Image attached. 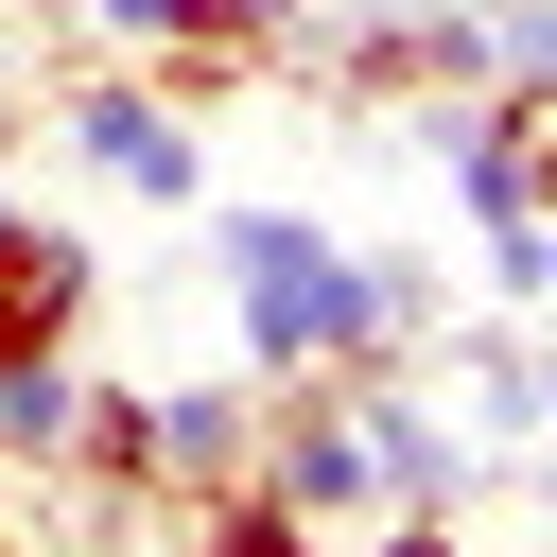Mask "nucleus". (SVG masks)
Segmentation results:
<instances>
[{
	"label": "nucleus",
	"instance_id": "nucleus-1",
	"mask_svg": "<svg viewBox=\"0 0 557 557\" xmlns=\"http://www.w3.org/2000/svg\"><path fill=\"white\" fill-rule=\"evenodd\" d=\"M209 261H226V348H244V383H313V366H331L348 226H313V209H278V191H244V209H209Z\"/></svg>",
	"mask_w": 557,
	"mask_h": 557
},
{
	"label": "nucleus",
	"instance_id": "nucleus-2",
	"mask_svg": "<svg viewBox=\"0 0 557 557\" xmlns=\"http://www.w3.org/2000/svg\"><path fill=\"white\" fill-rule=\"evenodd\" d=\"M52 139L104 174V191H139V209H209V139H191V104L122 52V70H70L52 87Z\"/></svg>",
	"mask_w": 557,
	"mask_h": 557
},
{
	"label": "nucleus",
	"instance_id": "nucleus-3",
	"mask_svg": "<svg viewBox=\"0 0 557 557\" xmlns=\"http://www.w3.org/2000/svg\"><path fill=\"white\" fill-rule=\"evenodd\" d=\"M435 331H453V278H435L418 244H348V278H331V383L435 366Z\"/></svg>",
	"mask_w": 557,
	"mask_h": 557
},
{
	"label": "nucleus",
	"instance_id": "nucleus-4",
	"mask_svg": "<svg viewBox=\"0 0 557 557\" xmlns=\"http://www.w3.org/2000/svg\"><path fill=\"white\" fill-rule=\"evenodd\" d=\"M348 418H366V505H418V522H453V505H470V418H453L418 366L348 383Z\"/></svg>",
	"mask_w": 557,
	"mask_h": 557
},
{
	"label": "nucleus",
	"instance_id": "nucleus-5",
	"mask_svg": "<svg viewBox=\"0 0 557 557\" xmlns=\"http://www.w3.org/2000/svg\"><path fill=\"white\" fill-rule=\"evenodd\" d=\"M87 313H104V261L52 209H0V366L17 348H87Z\"/></svg>",
	"mask_w": 557,
	"mask_h": 557
},
{
	"label": "nucleus",
	"instance_id": "nucleus-6",
	"mask_svg": "<svg viewBox=\"0 0 557 557\" xmlns=\"http://www.w3.org/2000/svg\"><path fill=\"white\" fill-rule=\"evenodd\" d=\"M226 470H261V383H244V366H226V383H157V522L209 505Z\"/></svg>",
	"mask_w": 557,
	"mask_h": 557
},
{
	"label": "nucleus",
	"instance_id": "nucleus-7",
	"mask_svg": "<svg viewBox=\"0 0 557 557\" xmlns=\"http://www.w3.org/2000/svg\"><path fill=\"white\" fill-rule=\"evenodd\" d=\"M52 487H70V505H157V383H87Z\"/></svg>",
	"mask_w": 557,
	"mask_h": 557
},
{
	"label": "nucleus",
	"instance_id": "nucleus-8",
	"mask_svg": "<svg viewBox=\"0 0 557 557\" xmlns=\"http://www.w3.org/2000/svg\"><path fill=\"white\" fill-rule=\"evenodd\" d=\"M174 557H331V522H296L261 470H226L209 505H174Z\"/></svg>",
	"mask_w": 557,
	"mask_h": 557
},
{
	"label": "nucleus",
	"instance_id": "nucleus-9",
	"mask_svg": "<svg viewBox=\"0 0 557 557\" xmlns=\"http://www.w3.org/2000/svg\"><path fill=\"white\" fill-rule=\"evenodd\" d=\"M70 418H87V348H17L0 366V470H52Z\"/></svg>",
	"mask_w": 557,
	"mask_h": 557
},
{
	"label": "nucleus",
	"instance_id": "nucleus-10",
	"mask_svg": "<svg viewBox=\"0 0 557 557\" xmlns=\"http://www.w3.org/2000/svg\"><path fill=\"white\" fill-rule=\"evenodd\" d=\"M435 348H453V331H435ZM453 418H470V453H487V435H540V348H522V331H470V348H453Z\"/></svg>",
	"mask_w": 557,
	"mask_h": 557
},
{
	"label": "nucleus",
	"instance_id": "nucleus-11",
	"mask_svg": "<svg viewBox=\"0 0 557 557\" xmlns=\"http://www.w3.org/2000/svg\"><path fill=\"white\" fill-rule=\"evenodd\" d=\"M487 296L557 331V209H522V226H487Z\"/></svg>",
	"mask_w": 557,
	"mask_h": 557
},
{
	"label": "nucleus",
	"instance_id": "nucleus-12",
	"mask_svg": "<svg viewBox=\"0 0 557 557\" xmlns=\"http://www.w3.org/2000/svg\"><path fill=\"white\" fill-rule=\"evenodd\" d=\"M70 17H87V35H104V52H174V35H191V17H209V0H70Z\"/></svg>",
	"mask_w": 557,
	"mask_h": 557
},
{
	"label": "nucleus",
	"instance_id": "nucleus-13",
	"mask_svg": "<svg viewBox=\"0 0 557 557\" xmlns=\"http://www.w3.org/2000/svg\"><path fill=\"white\" fill-rule=\"evenodd\" d=\"M348 557H470V522H418V505H383V522H366Z\"/></svg>",
	"mask_w": 557,
	"mask_h": 557
},
{
	"label": "nucleus",
	"instance_id": "nucleus-14",
	"mask_svg": "<svg viewBox=\"0 0 557 557\" xmlns=\"http://www.w3.org/2000/svg\"><path fill=\"white\" fill-rule=\"evenodd\" d=\"M0 557H35V522H17V487H0Z\"/></svg>",
	"mask_w": 557,
	"mask_h": 557
},
{
	"label": "nucleus",
	"instance_id": "nucleus-15",
	"mask_svg": "<svg viewBox=\"0 0 557 557\" xmlns=\"http://www.w3.org/2000/svg\"><path fill=\"white\" fill-rule=\"evenodd\" d=\"M0 139H17V70H0Z\"/></svg>",
	"mask_w": 557,
	"mask_h": 557
},
{
	"label": "nucleus",
	"instance_id": "nucleus-16",
	"mask_svg": "<svg viewBox=\"0 0 557 557\" xmlns=\"http://www.w3.org/2000/svg\"><path fill=\"white\" fill-rule=\"evenodd\" d=\"M0 17H70V0H0Z\"/></svg>",
	"mask_w": 557,
	"mask_h": 557
}]
</instances>
